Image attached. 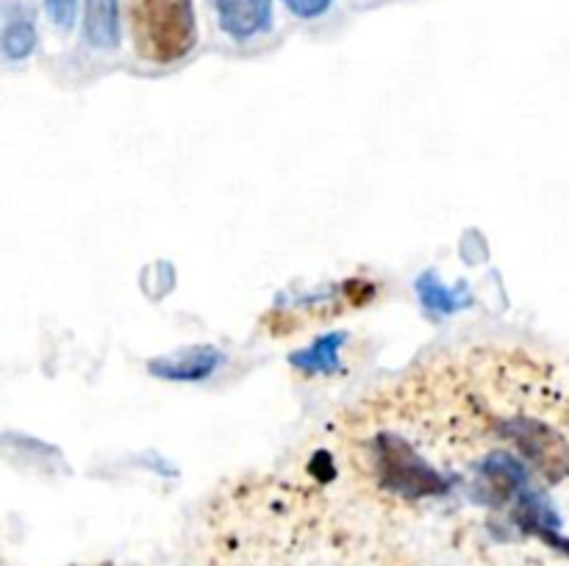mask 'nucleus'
Segmentation results:
<instances>
[{
  "label": "nucleus",
  "mask_w": 569,
  "mask_h": 566,
  "mask_svg": "<svg viewBox=\"0 0 569 566\" xmlns=\"http://www.w3.org/2000/svg\"><path fill=\"white\" fill-rule=\"evenodd\" d=\"M222 361H226V355L220 350L203 344V347H187L150 361V372L167 377V381H203Z\"/></svg>",
  "instance_id": "4"
},
{
  "label": "nucleus",
  "mask_w": 569,
  "mask_h": 566,
  "mask_svg": "<svg viewBox=\"0 0 569 566\" xmlns=\"http://www.w3.org/2000/svg\"><path fill=\"white\" fill-rule=\"evenodd\" d=\"M342 333H337V336H326L320 338V342L315 344V347L303 350V353L292 355V364L300 366V370L306 372H315V370H326V372H333L337 370V355H339V344H342Z\"/></svg>",
  "instance_id": "7"
},
{
  "label": "nucleus",
  "mask_w": 569,
  "mask_h": 566,
  "mask_svg": "<svg viewBox=\"0 0 569 566\" xmlns=\"http://www.w3.org/2000/svg\"><path fill=\"white\" fill-rule=\"evenodd\" d=\"M83 33L94 50H114L120 44L117 0H83Z\"/></svg>",
  "instance_id": "5"
},
{
  "label": "nucleus",
  "mask_w": 569,
  "mask_h": 566,
  "mask_svg": "<svg viewBox=\"0 0 569 566\" xmlns=\"http://www.w3.org/2000/svg\"><path fill=\"white\" fill-rule=\"evenodd\" d=\"M3 55L6 61H22L37 48V26L31 9L22 3H6L3 9Z\"/></svg>",
  "instance_id": "6"
},
{
  "label": "nucleus",
  "mask_w": 569,
  "mask_h": 566,
  "mask_svg": "<svg viewBox=\"0 0 569 566\" xmlns=\"http://www.w3.org/2000/svg\"><path fill=\"white\" fill-rule=\"evenodd\" d=\"M283 3L300 20H317V17H322L331 9L333 0H283Z\"/></svg>",
  "instance_id": "10"
},
{
  "label": "nucleus",
  "mask_w": 569,
  "mask_h": 566,
  "mask_svg": "<svg viewBox=\"0 0 569 566\" xmlns=\"http://www.w3.org/2000/svg\"><path fill=\"white\" fill-rule=\"evenodd\" d=\"M133 53L153 67L187 59L198 44L194 0H128Z\"/></svg>",
  "instance_id": "2"
},
{
  "label": "nucleus",
  "mask_w": 569,
  "mask_h": 566,
  "mask_svg": "<svg viewBox=\"0 0 569 566\" xmlns=\"http://www.w3.org/2000/svg\"><path fill=\"white\" fill-rule=\"evenodd\" d=\"M417 292H420V300L426 309L431 311H442V314H450V311H459L461 309V300L459 294L450 292V289H445L442 283L437 281V277L428 272V275H422L420 281H417Z\"/></svg>",
  "instance_id": "8"
},
{
  "label": "nucleus",
  "mask_w": 569,
  "mask_h": 566,
  "mask_svg": "<svg viewBox=\"0 0 569 566\" xmlns=\"http://www.w3.org/2000/svg\"><path fill=\"white\" fill-rule=\"evenodd\" d=\"M172 566H569V358L437 350L217 488Z\"/></svg>",
  "instance_id": "1"
},
{
  "label": "nucleus",
  "mask_w": 569,
  "mask_h": 566,
  "mask_svg": "<svg viewBox=\"0 0 569 566\" xmlns=\"http://www.w3.org/2000/svg\"><path fill=\"white\" fill-rule=\"evenodd\" d=\"M222 33L233 42L261 37L272 26V0H209Z\"/></svg>",
  "instance_id": "3"
},
{
  "label": "nucleus",
  "mask_w": 569,
  "mask_h": 566,
  "mask_svg": "<svg viewBox=\"0 0 569 566\" xmlns=\"http://www.w3.org/2000/svg\"><path fill=\"white\" fill-rule=\"evenodd\" d=\"M44 11L59 31H70L76 26L78 0H44Z\"/></svg>",
  "instance_id": "9"
}]
</instances>
